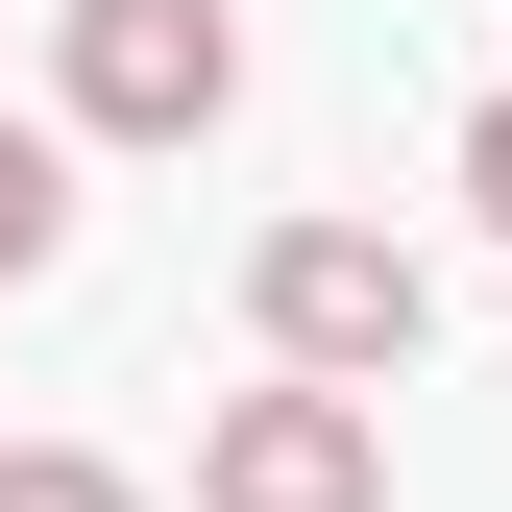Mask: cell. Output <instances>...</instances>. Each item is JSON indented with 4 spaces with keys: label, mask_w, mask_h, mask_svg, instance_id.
I'll return each instance as SVG.
<instances>
[{
    "label": "cell",
    "mask_w": 512,
    "mask_h": 512,
    "mask_svg": "<svg viewBox=\"0 0 512 512\" xmlns=\"http://www.w3.org/2000/svg\"><path fill=\"white\" fill-rule=\"evenodd\" d=\"M244 317H269V366H342V391H391V366L439 342V269L391 220H269L244 244Z\"/></svg>",
    "instance_id": "1"
},
{
    "label": "cell",
    "mask_w": 512,
    "mask_h": 512,
    "mask_svg": "<svg viewBox=\"0 0 512 512\" xmlns=\"http://www.w3.org/2000/svg\"><path fill=\"white\" fill-rule=\"evenodd\" d=\"M196 512H391V415H366L342 366H269V391H220Z\"/></svg>",
    "instance_id": "2"
},
{
    "label": "cell",
    "mask_w": 512,
    "mask_h": 512,
    "mask_svg": "<svg viewBox=\"0 0 512 512\" xmlns=\"http://www.w3.org/2000/svg\"><path fill=\"white\" fill-rule=\"evenodd\" d=\"M220 98H244V25H220V0H74V122H98V147H196Z\"/></svg>",
    "instance_id": "3"
},
{
    "label": "cell",
    "mask_w": 512,
    "mask_h": 512,
    "mask_svg": "<svg viewBox=\"0 0 512 512\" xmlns=\"http://www.w3.org/2000/svg\"><path fill=\"white\" fill-rule=\"evenodd\" d=\"M49 244H74V147H49V122H0V293H25Z\"/></svg>",
    "instance_id": "4"
},
{
    "label": "cell",
    "mask_w": 512,
    "mask_h": 512,
    "mask_svg": "<svg viewBox=\"0 0 512 512\" xmlns=\"http://www.w3.org/2000/svg\"><path fill=\"white\" fill-rule=\"evenodd\" d=\"M0 512H147V488H122L98 439H0Z\"/></svg>",
    "instance_id": "5"
},
{
    "label": "cell",
    "mask_w": 512,
    "mask_h": 512,
    "mask_svg": "<svg viewBox=\"0 0 512 512\" xmlns=\"http://www.w3.org/2000/svg\"><path fill=\"white\" fill-rule=\"evenodd\" d=\"M464 196H488V244H512V98H488V122H464Z\"/></svg>",
    "instance_id": "6"
}]
</instances>
